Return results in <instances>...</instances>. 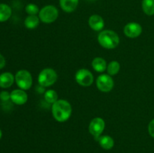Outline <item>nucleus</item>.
<instances>
[{"instance_id": "f03ea898", "label": "nucleus", "mask_w": 154, "mask_h": 153, "mask_svg": "<svg viewBox=\"0 0 154 153\" xmlns=\"http://www.w3.org/2000/svg\"><path fill=\"white\" fill-rule=\"evenodd\" d=\"M98 41L105 49H114L120 44V37L112 30H103L98 35Z\"/></svg>"}, {"instance_id": "5701e85b", "label": "nucleus", "mask_w": 154, "mask_h": 153, "mask_svg": "<svg viewBox=\"0 0 154 153\" xmlns=\"http://www.w3.org/2000/svg\"><path fill=\"white\" fill-rule=\"evenodd\" d=\"M148 132L149 134L154 138V118L150 121V122L148 124Z\"/></svg>"}, {"instance_id": "7ed1b4c3", "label": "nucleus", "mask_w": 154, "mask_h": 153, "mask_svg": "<svg viewBox=\"0 0 154 153\" xmlns=\"http://www.w3.org/2000/svg\"><path fill=\"white\" fill-rule=\"evenodd\" d=\"M59 16V10L55 6L46 5L42 8L38 13V17L44 23H52Z\"/></svg>"}, {"instance_id": "412c9836", "label": "nucleus", "mask_w": 154, "mask_h": 153, "mask_svg": "<svg viewBox=\"0 0 154 153\" xmlns=\"http://www.w3.org/2000/svg\"><path fill=\"white\" fill-rule=\"evenodd\" d=\"M25 10L29 15H36L40 11L38 5H36L35 4H33V3H29V4H27L25 8Z\"/></svg>"}, {"instance_id": "20e7f679", "label": "nucleus", "mask_w": 154, "mask_h": 153, "mask_svg": "<svg viewBox=\"0 0 154 153\" xmlns=\"http://www.w3.org/2000/svg\"><path fill=\"white\" fill-rule=\"evenodd\" d=\"M57 80V74L52 68H45L39 73L38 81L44 87H48L54 85Z\"/></svg>"}, {"instance_id": "a211bd4d", "label": "nucleus", "mask_w": 154, "mask_h": 153, "mask_svg": "<svg viewBox=\"0 0 154 153\" xmlns=\"http://www.w3.org/2000/svg\"><path fill=\"white\" fill-rule=\"evenodd\" d=\"M141 7L144 14L148 16L154 15V0H142Z\"/></svg>"}, {"instance_id": "f3484780", "label": "nucleus", "mask_w": 154, "mask_h": 153, "mask_svg": "<svg viewBox=\"0 0 154 153\" xmlns=\"http://www.w3.org/2000/svg\"><path fill=\"white\" fill-rule=\"evenodd\" d=\"M40 22V19L36 15H29L24 21L25 26L29 29H34L37 28Z\"/></svg>"}, {"instance_id": "a878e982", "label": "nucleus", "mask_w": 154, "mask_h": 153, "mask_svg": "<svg viewBox=\"0 0 154 153\" xmlns=\"http://www.w3.org/2000/svg\"><path fill=\"white\" fill-rule=\"evenodd\" d=\"M87 1H96V0H87Z\"/></svg>"}, {"instance_id": "9b49d317", "label": "nucleus", "mask_w": 154, "mask_h": 153, "mask_svg": "<svg viewBox=\"0 0 154 153\" xmlns=\"http://www.w3.org/2000/svg\"><path fill=\"white\" fill-rule=\"evenodd\" d=\"M89 26L94 31H101L105 26L103 18L98 14H93L89 18Z\"/></svg>"}, {"instance_id": "f257e3e1", "label": "nucleus", "mask_w": 154, "mask_h": 153, "mask_svg": "<svg viewBox=\"0 0 154 153\" xmlns=\"http://www.w3.org/2000/svg\"><path fill=\"white\" fill-rule=\"evenodd\" d=\"M72 112V105L63 99L57 100L52 105V114L54 118L60 122H64L70 118Z\"/></svg>"}, {"instance_id": "2eb2a0df", "label": "nucleus", "mask_w": 154, "mask_h": 153, "mask_svg": "<svg viewBox=\"0 0 154 153\" xmlns=\"http://www.w3.org/2000/svg\"><path fill=\"white\" fill-rule=\"evenodd\" d=\"M92 66L93 68L97 72H104L107 70V62L103 58L101 57H96L92 62Z\"/></svg>"}, {"instance_id": "f8f14e48", "label": "nucleus", "mask_w": 154, "mask_h": 153, "mask_svg": "<svg viewBox=\"0 0 154 153\" xmlns=\"http://www.w3.org/2000/svg\"><path fill=\"white\" fill-rule=\"evenodd\" d=\"M15 76L10 72H5L0 74V87L3 88H9L13 85Z\"/></svg>"}, {"instance_id": "0eeeda50", "label": "nucleus", "mask_w": 154, "mask_h": 153, "mask_svg": "<svg viewBox=\"0 0 154 153\" xmlns=\"http://www.w3.org/2000/svg\"><path fill=\"white\" fill-rule=\"evenodd\" d=\"M105 127V123L103 118L100 117H96L90 122V125H89V131L94 136L95 139L98 140L103 132Z\"/></svg>"}, {"instance_id": "6e6552de", "label": "nucleus", "mask_w": 154, "mask_h": 153, "mask_svg": "<svg viewBox=\"0 0 154 153\" xmlns=\"http://www.w3.org/2000/svg\"><path fill=\"white\" fill-rule=\"evenodd\" d=\"M114 85V80L109 74L99 75L96 79L97 88L103 92H108L111 91Z\"/></svg>"}, {"instance_id": "aec40b11", "label": "nucleus", "mask_w": 154, "mask_h": 153, "mask_svg": "<svg viewBox=\"0 0 154 153\" xmlns=\"http://www.w3.org/2000/svg\"><path fill=\"white\" fill-rule=\"evenodd\" d=\"M45 99L47 102L53 104L58 100V94L54 90L49 89L45 93Z\"/></svg>"}, {"instance_id": "6ab92c4d", "label": "nucleus", "mask_w": 154, "mask_h": 153, "mask_svg": "<svg viewBox=\"0 0 154 153\" xmlns=\"http://www.w3.org/2000/svg\"><path fill=\"white\" fill-rule=\"evenodd\" d=\"M120 69V64L117 61H112L108 64L107 67V71L110 76H114V75L117 74Z\"/></svg>"}, {"instance_id": "4be33fe9", "label": "nucleus", "mask_w": 154, "mask_h": 153, "mask_svg": "<svg viewBox=\"0 0 154 153\" xmlns=\"http://www.w3.org/2000/svg\"><path fill=\"white\" fill-rule=\"evenodd\" d=\"M11 99V93L7 91H2L0 92V100L2 101H7Z\"/></svg>"}, {"instance_id": "dca6fc26", "label": "nucleus", "mask_w": 154, "mask_h": 153, "mask_svg": "<svg viewBox=\"0 0 154 153\" xmlns=\"http://www.w3.org/2000/svg\"><path fill=\"white\" fill-rule=\"evenodd\" d=\"M12 14L11 8L7 4H0V22H5L11 17Z\"/></svg>"}, {"instance_id": "1a4fd4ad", "label": "nucleus", "mask_w": 154, "mask_h": 153, "mask_svg": "<svg viewBox=\"0 0 154 153\" xmlns=\"http://www.w3.org/2000/svg\"><path fill=\"white\" fill-rule=\"evenodd\" d=\"M125 35L131 38H135L141 35L142 32V27L139 23L135 22H129L126 24L123 28Z\"/></svg>"}, {"instance_id": "9d476101", "label": "nucleus", "mask_w": 154, "mask_h": 153, "mask_svg": "<svg viewBox=\"0 0 154 153\" xmlns=\"http://www.w3.org/2000/svg\"><path fill=\"white\" fill-rule=\"evenodd\" d=\"M11 100L17 105H23L26 103L28 95L23 89H14L11 92Z\"/></svg>"}, {"instance_id": "39448f33", "label": "nucleus", "mask_w": 154, "mask_h": 153, "mask_svg": "<svg viewBox=\"0 0 154 153\" xmlns=\"http://www.w3.org/2000/svg\"><path fill=\"white\" fill-rule=\"evenodd\" d=\"M15 82L20 88L28 90L32 84V77L27 70H20L15 75Z\"/></svg>"}, {"instance_id": "393cba45", "label": "nucleus", "mask_w": 154, "mask_h": 153, "mask_svg": "<svg viewBox=\"0 0 154 153\" xmlns=\"http://www.w3.org/2000/svg\"><path fill=\"white\" fill-rule=\"evenodd\" d=\"M2 136V132L1 129H0V140H1Z\"/></svg>"}, {"instance_id": "ddd939ff", "label": "nucleus", "mask_w": 154, "mask_h": 153, "mask_svg": "<svg viewBox=\"0 0 154 153\" xmlns=\"http://www.w3.org/2000/svg\"><path fill=\"white\" fill-rule=\"evenodd\" d=\"M79 0H60V4L63 10L66 13H72L78 8Z\"/></svg>"}, {"instance_id": "4468645a", "label": "nucleus", "mask_w": 154, "mask_h": 153, "mask_svg": "<svg viewBox=\"0 0 154 153\" xmlns=\"http://www.w3.org/2000/svg\"><path fill=\"white\" fill-rule=\"evenodd\" d=\"M98 141H99V143L101 146V147L105 150L111 149L114 146V139L108 135L100 136L98 139Z\"/></svg>"}, {"instance_id": "423d86ee", "label": "nucleus", "mask_w": 154, "mask_h": 153, "mask_svg": "<svg viewBox=\"0 0 154 153\" xmlns=\"http://www.w3.org/2000/svg\"><path fill=\"white\" fill-rule=\"evenodd\" d=\"M75 80L82 86H90L94 81V77L91 72L85 68H81L76 72Z\"/></svg>"}, {"instance_id": "b1692460", "label": "nucleus", "mask_w": 154, "mask_h": 153, "mask_svg": "<svg viewBox=\"0 0 154 153\" xmlns=\"http://www.w3.org/2000/svg\"><path fill=\"white\" fill-rule=\"evenodd\" d=\"M5 66V59L4 56L0 53V69L3 68Z\"/></svg>"}]
</instances>
